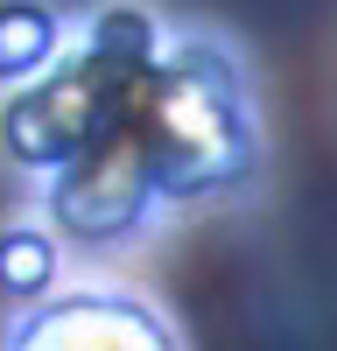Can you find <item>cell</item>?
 <instances>
[{"label": "cell", "mask_w": 337, "mask_h": 351, "mask_svg": "<svg viewBox=\"0 0 337 351\" xmlns=\"http://www.w3.org/2000/svg\"><path fill=\"white\" fill-rule=\"evenodd\" d=\"M0 351H183V337L140 288L77 281L21 302L0 330Z\"/></svg>", "instance_id": "cell-1"}, {"label": "cell", "mask_w": 337, "mask_h": 351, "mask_svg": "<svg viewBox=\"0 0 337 351\" xmlns=\"http://www.w3.org/2000/svg\"><path fill=\"white\" fill-rule=\"evenodd\" d=\"M56 49H64V21L36 0H0V84L21 92V84H36Z\"/></svg>", "instance_id": "cell-2"}, {"label": "cell", "mask_w": 337, "mask_h": 351, "mask_svg": "<svg viewBox=\"0 0 337 351\" xmlns=\"http://www.w3.org/2000/svg\"><path fill=\"white\" fill-rule=\"evenodd\" d=\"M0 288L21 295V302H36V295L56 288V239L49 232H28V225L0 232Z\"/></svg>", "instance_id": "cell-3"}]
</instances>
